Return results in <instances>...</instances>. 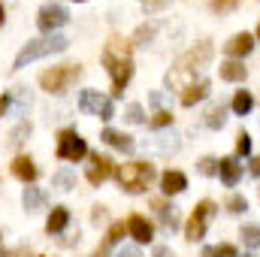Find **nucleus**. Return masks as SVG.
Returning a JSON list of instances; mask_svg holds the SVG:
<instances>
[{
  "label": "nucleus",
  "mask_w": 260,
  "mask_h": 257,
  "mask_svg": "<svg viewBox=\"0 0 260 257\" xmlns=\"http://www.w3.org/2000/svg\"><path fill=\"white\" fill-rule=\"evenodd\" d=\"M100 58H103V67H106V73L112 79V94L121 97L130 76H133V43L121 40V37H109Z\"/></svg>",
  "instance_id": "nucleus-1"
},
{
  "label": "nucleus",
  "mask_w": 260,
  "mask_h": 257,
  "mask_svg": "<svg viewBox=\"0 0 260 257\" xmlns=\"http://www.w3.org/2000/svg\"><path fill=\"white\" fill-rule=\"evenodd\" d=\"M70 49V40L61 37V34H52V37H43V40H30L12 61V73L24 70L27 64L40 61V58H49V55H58V52H67Z\"/></svg>",
  "instance_id": "nucleus-2"
},
{
  "label": "nucleus",
  "mask_w": 260,
  "mask_h": 257,
  "mask_svg": "<svg viewBox=\"0 0 260 257\" xmlns=\"http://www.w3.org/2000/svg\"><path fill=\"white\" fill-rule=\"evenodd\" d=\"M115 176H118V185H121L124 194H142L154 182V167L148 160H130V164L118 167Z\"/></svg>",
  "instance_id": "nucleus-3"
},
{
  "label": "nucleus",
  "mask_w": 260,
  "mask_h": 257,
  "mask_svg": "<svg viewBox=\"0 0 260 257\" xmlns=\"http://www.w3.org/2000/svg\"><path fill=\"white\" fill-rule=\"evenodd\" d=\"M79 76H82V67L79 64L52 67V70H43V73H40V88H43L46 94H64Z\"/></svg>",
  "instance_id": "nucleus-4"
},
{
  "label": "nucleus",
  "mask_w": 260,
  "mask_h": 257,
  "mask_svg": "<svg viewBox=\"0 0 260 257\" xmlns=\"http://www.w3.org/2000/svg\"><path fill=\"white\" fill-rule=\"evenodd\" d=\"M55 154L67 160V164H79L82 157H88V145L82 139V133L76 127H64L58 133V145H55Z\"/></svg>",
  "instance_id": "nucleus-5"
},
{
  "label": "nucleus",
  "mask_w": 260,
  "mask_h": 257,
  "mask_svg": "<svg viewBox=\"0 0 260 257\" xmlns=\"http://www.w3.org/2000/svg\"><path fill=\"white\" fill-rule=\"evenodd\" d=\"M215 212H218V206H215L212 200L197 203L194 215H191L188 224H185V239H188V242H200V239L206 236V227H209V221L215 218Z\"/></svg>",
  "instance_id": "nucleus-6"
},
{
  "label": "nucleus",
  "mask_w": 260,
  "mask_h": 257,
  "mask_svg": "<svg viewBox=\"0 0 260 257\" xmlns=\"http://www.w3.org/2000/svg\"><path fill=\"white\" fill-rule=\"evenodd\" d=\"M79 109H82L85 115H100L103 121H109V118L115 115L112 100L103 97L100 91H82V94H79Z\"/></svg>",
  "instance_id": "nucleus-7"
},
{
  "label": "nucleus",
  "mask_w": 260,
  "mask_h": 257,
  "mask_svg": "<svg viewBox=\"0 0 260 257\" xmlns=\"http://www.w3.org/2000/svg\"><path fill=\"white\" fill-rule=\"evenodd\" d=\"M67 21H70V12H67V6H61V3H46L37 12V27L43 34H55L58 27H64Z\"/></svg>",
  "instance_id": "nucleus-8"
},
{
  "label": "nucleus",
  "mask_w": 260,
  "mask_h": 257,
  "mask_svg": "<svg viewBox=\"0 0 260 257\" xmlns=\"http://www.w3.org/2000/svg\"><path fill=\"white\" fill-rule=\"evenodd\" d=\"M112 173H115V164H112V157H106V154H100V151H91V154H88L85 179H88L91 185H103V182H106Z\"/></svg>",
  "instance_id": "nucleus-9"
},
{
  "label": "nucleus",
  "mask_w": 260,
  "mask_h": 257,
  "mask_svg": "<svg viewBox=\"0 0 260 257\" xmlns=\"http://www.w3.org/2000/svg\"><path fill=\"white\" fill-rule=\"evenodd\" d=\"M124 230H127V224L124 221H115V224H109V230H106V236H103V242L94 248V254L91 257H109L112 254V248L121 242V236H124Z\"/></svg>",
  "instance_id": "nucleus-10"
},
{
  "label": "nucleus",
  "mask_w": 260,
  "mask_h": 257,
  "mask_svg": "<svg viewBox=\"0 0 260 257\" xmlns=\"http://www.w3.org/2000/svg\"><path fill=\"white\" fill-rule=\"evenodd\" d=\"M127 233L142 245V242H151L154 239V224L148 221V218H142V215H130L127 218Z\"/></svg>",
  "instance_id": "nucleus-11"
},
{
  "label": "nucleus",
  "mask_w": 260,
  "mask_h": 257,
  "mask_svg": "<svg viewBox=\"0 0 260 257\" xmlns=\"http://www.w3.org/2000/svg\"><path fill=\"white\" fill-rule=\"evenodd\" d=\"M12 176L18 182H24V185H34L37 182V164H34V157L30 154H18L12 160Z\"/></svg>",
  "instance_id": "nucleus-12"
},
{
  "label": "nucleus",
  "mask_w": 260,
  "mask_h": 257,
  "mask_svg": "<svg viewBox=\"0 0 260 257\" xmlns=\"http://www.w3.org/2000/svg\"><path fill=\"white\" fill-rule=\"evenodd\" d=\"M218 176H221V182H224L227 188H233V185H239V179H242V164H239L236 157H221V160H218Z\"/></svg>",
  "instance_id": "nucleus-13"
},
{
  "label": "nucleus",
  "mask_w": 260,
  "mask_h": 257,
  "mask_svg": "<svg viewBox=\"0 0 260 257\" xmlns=\"http://www.w3.org/2000/svg\"><path fill=\"white\" fill-rule=\"evenodd\" d=\"M151 209L157 212V221H160L164 230H176L179 227V215H176L179 209L176 206H170L167 200H151Z\"/></svg>",
  "instance_id": "nucleus-14"
},
{
  "label": "nucleus",
  "mask_w": 260,
  "mask_h": 257,
  "mask_svg": "<svg viewBox=\"0 0 260 257\" xmlns=\"http://www.w3.org/2000/svg\"><path fill=\"white\" fill-rule=\"evenodd\" d=\"M185 188H188V176H185L182 170H167V173L160 176V191L167 194V197L182 194Z\"/></svg>",
  "instance_id": "nucleus-15"
},
{
  "label": "nucleus",
  "mask_w": 260,
  "mask_h": 257,
  "mask_svg": "<svg viewBox=\"0 0 260 257\" xmlns=\"http://www.w3.org/2000/svg\"><path fill=\"white\" fill-rule=\"evenodd\" d=\"M100 139H103L106 145H112V148L124 151V154H130V151L136 148L133 136H127V133H121V130H112V127H106V130H103V133H100Z\"/></svg>",
  "instance_id": "nucleus-16"
},
{
  "label": "nucleus",
  "mask_w": 260,
  "mask_h": 257,
  "mask_svg": "<svg viewBox=\"0 0 260 257\" xmlns=\"http://www.w3.org/2000/svg\"><path fill=\"white\" fill-rule=\"evenodd\" d=\"M67 224H70V209L67 206H55L49 212V218H46V233L49 236H58V233L67 230Z\"/></svg>",
  "instance_id": "nucleus-17"
},
{
  "label": "nucleus",
  "mask_w": 260,
  "mask_h": 257,
  "mask_svg": "<svg viewBox=\"0 0 260 257\" xmlns=\"http://www.w3.org/2000/svg\"><path fill=\"white\" fill-rule=\"evenodd\" d=\"M254 49V40H251V34H236L227 46H224V52L230 55V58H245L248 52Z\"/></svg>",
  "instance_id": "nucleus-18"
},
{
  "label": "nucleus",
  "mask_w": 260,
  "mask_h": 257,
  "mask_svg": "<svg viewBox=\"0 0 260 257\" xmlns=\"http://www.w3.org/2000/svg\"><path fill=\"white\" fill-rule=\"evenodd\" d=\"M30 130H34V124L30 121H18L15 127L9 130V136H6V148H12V151H18L24 142H27V136H30Z\"/></svg>",
  "instance_id": "nucleus-19"
},
{
  "label": "nucleus",
  "mask_w": 260,
  "mask_h": 257,
  "mask_svg": "<svg viewBox=\"0 0 260 257\" xmlns=\"http://www.w3.org/2000/svg\"><path fill=\"white\" fill-rule=\"evenodd\" d=\"M49 203V197L40 191V188H34V185H27L24 191H21V206H24V212H37V209H43Z\"/></svg>",
  "instance_id": "nucleus-20"
},
{
  "label": "nucleus",
  "mask_w": 260,
  "mask_h": 257,
  "mask_svg": "<svg viewBox=\"0 0 260 257\" xmlns=\"http://www.w3.org/2000/svg\"><path fill=\"white\" fill-rule=\"evenodd\" d=\"M209 91H212V85H209L206 79H200L197 85H191V88L182 94V106H194V103H200V100H206Z\"/></svg>",
  "instance_id": "nucleus-21"
},
{
  "label": "nucleus",
  "mask_w": 260,
  "mask_h": 257,
  "mask_svg": "<svg viewBox=\"0 0 260 257\" xmlns=\"http://www.w3.org/2000/svg\"><path fill=\"white\" fill-rule=\"evenodd\" d=\"M218 73L224 82H245V64H239V61H224L218 67Z\"/></svg>",
  "instance_id": "nucleus-22"
},
{
  "label": "nucleus",
  "mask_w": 260,
  "mask_h": 257,
  "mask_svg": "<svg viewBox=\"0 0 260 257\" xmlns=\"http://www.w3.org/2000/svg\"><path fill=\"white\" fill-rule=\"evenodd\" d=\"M224 124H227V109H224V106H212V109L206 112V127L221 130Z\"/></svg>",
  "instance_id": "nucleus-23"
},
{
  "label": "nucleus",
  "mask_w": 260,
  "mask_h": 257,
  "mask_svg": "<svg viewBox=\"0 0 260 257\" xmlns=\"http://www.w3.org/2000/svg\"><path fill=\"white\" fill-rule=\"evenodd\" d=\"M251 106H254V97H251L248 91H236V97H233V112H236V115H248Z\"/></svg>",
  "instance_id": "nucleus-24"
},
{
  "label": "nucleus",
  "mask_w": 260,
  "mask_h": 257,
  "mask_svg": "<svg viewBox=\"0 0 260 257\" xmlns=\"http://www.w3.org/2000/svg\"><path fill=\"white\" fill-rule=\"evenodd\" d=\"M239 236H242V245H245V248H257L260 245V227L257 224H245V227L239 230Z\"/></svg>",
  "instance_id": "nucleus-25"
},
{
  "label": "nucleus",
  "mask_w": 260,
  "mask_h": 257,
  "mask_svg": "<svg viewBox=\"0 0 260 257\" xmlns=\"http://www.w3.org/2000/svg\"><path fill=\"white\" fill-rule=\"evenodd\" d=\"M203 257H239V254H236V248L230 242H221V245H206Z\"/></svg>",
  "instance_id": "nucleus-26"
},
{
  "label": "nucleus",
  "mask_w": 260,
  "mask_h": 257,
  "mask_svg": "<svg viewBox=\"0 0 260 257\" xmlns=\"http://www.w3.org/2000/svg\"><path fill=\"white\" fill-rule=\"evenodd\" d=\"M52 185L61 188V191H73V188H76V176H73L70 170H58V173L52 176Z\"/></svg>",
  "instance_id": "nucleus-27"
},
{
  "label": "nucleus",
  "mask_w": 260,
  "mask_h": 257,
  "mask_svg": "<svg viewBox=\"0 0 260 257\" xmlns=\"http://www.w3.org/2000/svg\"><path fill=\"white\" fill-rule=\"evenodd\" d=\"M12 100H15V115H24L27 106H30V94H27V88H15V91H12Z\"/></svg>",
  "instance_id": "nucleus-28"
},
{
  "label": "nucleus",
  "mask_w": 260,
  "mask_h": 257,
  "mask_svg": "<svg viewBox=\"0 0 260 257\" xmlns=\"http://www.w3.org/2000/svg\"><path fill=\"white\" fill-rule=\"evenodd\" d=\"M151 37H154V27L151 24H142V27H136V34H133V46H148L151 43Z\"/></svg>",
  "instance_id": "nucleus-29"
},
{
  "label": "nucleus",
  "mask_w": 260,
  "mask_h": 257,
  "mask_svg": "<svg viewBox=\"0 0 260 257\" xmlns=\"http://www.w3.org/2000/svg\"><path fill=\"white\" fill-rule=\"evenodd\" d=\"M227 212H230V215H242V212H248V200H245L242 194H233V197L227 200Z\"/></svg>",
  "instance_id": "nucleus-30"
},
{
  "label": "nucleus",
  "mask_w": 260,
  "mask_h": 257,
  "mask_svg": "<svg viewBox=\"0 0 260 257\" xmlns=\"http://www.w3.org/2000/svg\"><path fill=\"white\" fill-rule=\"evenodd\" d=\"M124 118H127L130 124H142V121H145V112H142L139 103H130L127 109H124Z\"/></svg>",
  "instance_id": "nucleus-31"
},
{
  "label": "nucleus",
  "mask_w": 260,
  "mask_h": 257,
  "mask_svg": "<svg viewBox=\"0 0 260 257\" xmlns=\"http://www.w3.org/2000/svg\"><path fill=\"white\" fill-rule=\"evenodd\" d=\"M170 3H173V0H139V6H142L148 15H154V12H164Z\"/></svg>",
  "instance_id": "nucleus-32"
},
{
  "label": "nucleus",
  "mask_w": 260,
  "mask_h": 257,
  "mask_svg": "<svg viewBox=\"0 0 260 257\" xmlns=\"http://www.w3.org/2000/svg\"><path fill=\"white\" fill-rule=\"evenodd\" d=\"M236 154H242V157H245V154H251V136H248L245 130L236 136Z\"/></svg>",
  "instance_id": "nucleus-33"
},
{
  "label": "nucleus",
  "mask_w": 260,
  "mask_h": 257,
  "mask_svg": "<svg viewBox=\"0 0 260 257\" xmlns=\"http://www.w3.org/2000/svg\"><path fill=\"white\" fill-rule=\"evenodd\" d=\"M239 6V0H212V9L218 12V15H227V12H233Z\"/></svg>",
  "instance_id": "nucleus-34"
},
{
  "label": "nucleus",
  "mask_w": 260,
  "mask_h": 257,
  "mask_svg": "<svg viewBox=\"0 0 260 257\" xmlns=\"http://www.w3.org/2000/svg\"><path fill=\"white\" fill-rule=\"evenodd\" d=\"M197 170H200L203 176H215V173H218V160H215V157H203V160L197 164Z\"/></svg>",
  "instance_id": "nucleus-35"
},
{
  "label": "nucleus",
  "mask_w": 260,
  "mask_h": 257,
  "mask_svg": "<svg viewBox=\"0 0 260 257\" xmlns=\"http://www.w3.org/2000/svg\"><path fill=\"white\" fill-rule=\"evenodd\" d=\"M167 124H173V115H170V112H164V109H160L154 118H148V127H167Z\"/></svg>",
  "instance_id": "nucleus-36"
},
{
  "label": "nucleus",
  "mask_w": 260,
  "mask_h": 257,
  "mask_svg": "<svg viewBox=\"0 0 260 257\" xmlns=\"http://www.w3.org/2000/svg\"><path fill=\"white\" fill-rule=\"evenodd\" d=\"M0 257H30V248H27V245H18V248H12V251H3Z\"/></svg>",
  "instance_id": "nucleus-37"
},
{
  "label": "nucleus",
  "mask_w": 260,
  "mask_h": 257,
  "mask_svg": "<svg viewBox=\"0 0 260 257\" xmlns=\"http://www.w3.org/2000/svg\"><path fill=\"white\" fill-rule=\"evenodd\" d=\"M91 221H94V224L106 221V206H94V209H91Z\"/></svg>",
  "instance_id": "nucleus-38"
},
{
  "label": "nucleus",
  "mask_w": 260,
  "mask_h": 257,
  "mask_svg": "<svg viewBox=\"0 0 260 257\" xmlns=\"http://www.w3.org/2000/svg\"><path fill=\"white\" fill-rule=\"evenodd\" d=\"M9 106H12V94H0V118L9 112Z\"/></svg>",
  "instance_id": "nucleus-39"
},
{
  "label": "nucleus",
  "mask_w": 260,
  "mask_h": 257,
  "mask_svg": "<svg viewBox=\"0 0 260 257\" xmlns=\"http://www.w3.org/2000/svg\"><path fill=\"white\" fill-rule=\"evenodd\" d=\"M115 257H142V251L139 248H124V251H118Z\"/></svg>",
  "instance_id": "nucleus-40"
},
{
  "label": "nucleus",
  "mask_w": 260,
  "mask_h": 257,
  "mask_svg": "<svg viewBox=\"0 0 260 257\" xmlns=\"http://www.w3.org/2000/svg\"><path fill=\"white\" fill-rule=\"evenodd\" d=\"M154 257H173V251L167 245H154Z\"/></svg>",
  "instance_id": "nucleus-41"
},
{
  "label": "nucleus",
  "mask_w": 260,
  "mask_h": 257,
  "mask_svg": "<svg viewBox=\"0 0 260 257\" xmlns=\"http://www.w3.org/2000/svg\"><path fill=\"white\" fill-rule=\"evenodd\" d=\"M251 176L260 179V157H251Z\"/></svg>",
  "instance_id": "nucleus-42"
},
{
  "label": "nucleus",
  "mask_w": 260,
  "mask_h": 257,
  "mask_svg": "<svg viewBox=\"0 0 260 257\" xmlns=\"http://www.w3.org/2000/svg\"><path fill=\"white\" fill-rule=\"evenodd\" d=\"M151 103H154V106H160V103H164V94H157V91H154V94H151Z\"/></svg>",
  "instance_id": "nucleus-43"
},
{
  "label": "nucleus",
  "mask_w": 260,
  "mask_h": 257,
  "mask_svg": "<svg viewBox=\"0 0 260 257\" xmlns=\"http://www.w3.org/2000/svg\"><path fill=\"white\" fill-rule=\"evenodd\" d=\"M3 21H6V9H3V0H0V27H3Z\"/></svg>",
  "instance_id": "nucleus-44"
},
{
  "label": "nucleus",
  "mask_w": 260,
  "mask_h": 257,
  "mask_svg": "<svg viewBox=\"0 0 260 257\" xmlns=\"http://www.w3.org/2000/svg\"><path fill=\"white\" fill-rule=\"evenodd\" d=\"M0 236H3V233H0ZM3 251H6V248H3V245H0V254H3Z\"/></svg>",
  "instance_id": "nucleus-45"
},
{
  "label": "nucleus",
  "mask_w": 260,
  "mask_h": 257,
  "mask_svg": "<svg viewBox=\"0 0 260 257\" xmlns=\"http://www.w3.org/2000/svg\"><path fill=\"white\" fill-rule=\"evenodd\" d=\"M257 40H260V27H257Z\"/></svg>",
  "instance_id": "nucleus-46"
},
{
  "label": "nucleus",
  "mask_w": 260,
  "mask_h": 257,
  "mask_svg": "<svg viewBox=\"0 0 260 257\" xmlns=\"http://www.w3.org/2000/svg\"><path fill=\"white\" fill-rule=\"evenodd\" d=\"M76 3H85V0H76Z\"/></svg>",
  "instance_id": "nucleus-47"
},
{
  "label": "nucleus",
  "mask_w": 260,
  "mask_h": 257,
  "mask_svg": "<svg viewBox=\"0 0 260 257\" xmlns=\"http://www.w3.org/2000/svg\"><path fill=\"white\" fill-rule=\"evenodd\" d=\"M245 257H248V254H245Z\"/></svg>",
  "instance_id": "nucleus-48"
}]
</instances>
